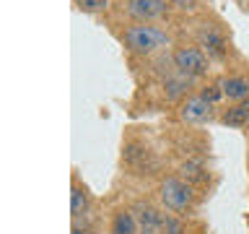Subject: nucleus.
<instances>
[{"label":"nucleus","instance_id":"obj_1","mask_svg":"<svg viewBox=\"0 0 249 234\" xmlns=\"http://www.w3.org/2000/svg\"><path fill=\"white\" fill-rule=\"evenodd\" d=\"M124 44L138 55H151V52L159 50V47H166L169 37H166V31L140 23V26H130L124 31Z\"/></svg>","mask_w":249,"mask_h":234},{"label":"nucleus","instance_id":"obj_2","mask_svg":"<svg viewBox=\"0 0 249 234\" xmlns=\"http://www.w3.org/2000/svg\"><path fill=\"white\" fill-rule=\"evenodd\" d=\"M161 203L169 211H174V214L187 211V208H190V203H192V187H190V182H184V179H179V177H166L161 182Z\"/></svg>","mask_w":249,"mask_h":234},{"label":"nucleus","instance_id":"obj_3","mask_svg":"<svg viewBox=\"0 0 249 234\" xmlns=\"http://www.w3.org/2000/svg\"><path fill=\"white\" fill-rule=\"evenodd\" d=\"M174 65L184 78H200L208 73V58L197 47H179L174 52Z\"/></svg>","mask_w":249,"mask_h":234},{"label":"nucleus","instance_id":"obj_4","mask_svg":"<svg viewBox=\"0 0 249 234\" xmlns=\"http://www.w3.org/2000/svg\"><path fill=\"white\" fill-rule=\"evenodd\" d=\"M127 13L138 21H153L166 16V0H127Z\"/></svg>","mask_w":249,"mask_h":234},{"label":"nucleus","instance_id":"obj_5","mask_svg":"<svg viewBox=\"0 0 249 234\" xmlns=\"http://www.w3.org/2000/svg\"><path fill=\"white\" fill-rule=\"evenodd\" d=\"M210 112H213V104L205 101L202 97H190L187 101H182V107H179V117H182V122L187 125H200L205 122Z\"/></svg>","mask_w":249,"mask_h":234},{"label":"nucleus","instance_id":"obj_6","mask_svg":"<svg viewBox=\"0 0 249 234\" xmlns=\"http://www.w3.org/2000/svg\"><path fill=\"white\" fill-rule=\"evenodd\" d=\"M138 226L140 234H163V216L151 206H140L138 208Z\"/></svg>","mask_w":249,"mask_h":234},{"label":"nucleus","instance_id":"obj_7","mask_svg":"<svg viewBox=\"0 0 249 234\" xmlns=\"http://www.w3.org/2000/svg\"><path fill=\"white\" fill-rule=\"evenodd\" d=\"M223 97H229L231 101H244L249 99V78L244 76H229L221 81Z\"/></svg>","mask_w":249,"mask_h":234},{"label":"nucleus","instance_id":"obj_8","mask_svg":"<svg viewBox=\"0 0 249 234\" xmlns=\"http://www.w3.org/2000/svg\"><path fill=\"white\" fill-rule=\"evenodd\" d=\"M221 122L229 125V128H244V125L249 122V99H244L236 107H231L229 112H223Z\"/></svg>","mask_w":249,"mask_h":234},{"label":"nucleus","instance_id":"obj_9","mask_svg":"<svg viewBox=\"0 0 249 234\" xmlns=\"http://www.w3.org/2000/svg\"><path fill=\"white\" fill-rule=\"evenodd\" d=\"M112 234H140L138 218L130 214V211H120L112 221Z\"/></svg>","mask_w":249,"mask_h":234},{"label":"nucleus","instance_id":"obj_10","mask_svg":"<svg viewBox=\"0 0 249 234\" xmlns=\"http://www.w3.org/2000/svg\"><path fill=\"white\" fill-rule=\"evenodd\" d=\"M200 42H202V47H205L210 55H215V58H223L226 42H223V37L218 34V31H213V29L202 31V34H200Z\"/></svg>","mask_w":249,"mask_h":234},{"label":"nucleus","instance_id":"obj_11","mask_svg":"<svg viewBox=\"0 0 249 234\" xmlns=\"http://www.w3.org/2000/svg\"><path fill=\"white\" fill-rule=\"evenodd\" d=\"M86 208H89V193L83 187H73V193H70V214H73V218H81Z\"/></svg>","mask_w":249,"mask_h":234},{"label":"nucleus","instance_id":"obj_12","mask_svg":"<svg viewBox=\"0 0 249 234\" xmlns=\"http://www.w3.org/2000/svg\"><path fill=\"white\" fill-rule=\"evenodd\" d=\"M182 172H184L187 179H192V182H205V179H208L202 164H197V161H184L182 164Z\"/></svg>","mask_w":249,"mask_h":234},{"label":"nucleus","instance_id":"obj_13","mask_svg":"<svg viewBox=\"0 0 249 234\" xmlns=\"http://www.w3.org/2000/svg\"><path fill=\"white\" fill-rule=\"evenodd\" d=\"M75 5L81 8L83 13H99V11H107V0H75Z\"/></svg>","mask_w":249,"mask_h":234},{"label":"nucleus","instance_id":"obj_14","mask_svg":"<svg viewBox=\"0 0 249 234\" xmlns=\"http://www.w3.org/2000/svg\"><path fill=\"white\" fill-rule=\"evenodd\" d=\"M187 81H190V78H187ZM187 81H184V78H179V81H166V89H169L166 97H169V99H177L179 94L187 89Z\"/></svg>","mask_w":249,"mask_h":234},{"label":"nucleus","instance_id":"obj_15","mask_svg":"<svg viewBox=\"0 0 249 234\" xmlns=\"http://www.w3.org/2000/svg\"><path fill=\"white\" fill-rule=\"evenodd\" d=\"M200 97L205 99V101H210V104H215V101L223 97V89H221V83H218V86H208V89H202V94H200Z\"/></svg>","mask_w":249,"mask_h":234},{"label":"nucleus","instance_id":"obj_16","mask_svg":"<svg viewBox=\"0 0 249 234\" xmlns=\"http://www.w3.org/2000/svg\"><path fill=\"white\" fill-rule=\"evenodd\" d=\"M163 234H182V224L171 216H163Z\"/></svg>","mask_w":249,"mask_h":234},{"label":"nucleus","instance_id":"obj_17","mask_svg":"<svg viewBox=\"0 0 249 234\" xmlns=\"http://www.w3.org/2000/svg\"><path fill=\"white\" fill-rule=\"evenodd\" d=\"M171 5H177L179 11H195L197 8V0H169Z\"/></svg>","mask_w":249,"mask_h":234},{"label":"nucleus","instance_id":"obj_18","mask_svg":"<svg viewBox=\"0 0 249 234\" xmlns=\"http://www.w3.org/2000/svg\"><path fill=\"white\" fill-rule=\"evenodd\" d=\"M247 11H249V0H247Z\"/></svg>","mask_w":249,"mask_h":234},{"label":"nucleus","instance_id":"obj_19","mask_svg":"<svg viewBox=\"0 0 249 234\" xmlns=\"http://www.w3.org/2000/svg\"><path fill=\"white\" fill-rule=\"evenodd\" d=\"M247 125H249V122H247Z\"/></svg>","mask_w":249,"mask_h":234}]
</instances>
